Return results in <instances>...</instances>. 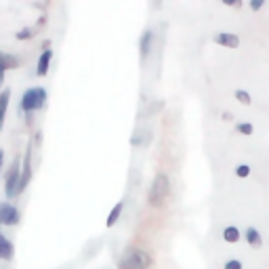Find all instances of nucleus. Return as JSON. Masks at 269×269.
<instances>
[{
	"label": "nucleus",
	"instance_id": "1",
	"mask_svg": "<svg viewBox=\"0 0 269 269\" xmlns=\"http://www.w3.org/2000/svg\"><path fill=\"white\" fill-rule=\"evenodd\" d=\"M151 255L143 248H129L118 259V269H149L151 267Z\"/></svg>",
	"mask_w": 269,
	"mask_h": 269
},
{
	"label": "nucleus",
	"instance_id": "9",
	"mask_svg": "<svg viewBox=\"0 0 269 269\" xmlns=\"http://www.w3.org/2000/svg\"><path fill=\"white\" fill-rule=\"evenodd\" d=\"M244 240L250 244V248H261L263 246V238H261V234H259V229H255V227H248L244 231Z\"/></svg>",
	"mask_w": 269,
	"mask_h": 269
},
{
	"label": "nucleus",
	"instance_id": "18",
	"mask_svg": "<svg viewBox=\"0 0 269 269\" xmlns=\"http://www.w3.org/2000/svg\"><path fill=\"white\" fill-rule=\"evenodd\" d=\"M223 269H244V265H242L238 259H229V261H225V265H223Z\"/></svg>",
	"mask_w": 269,
	"mask_h": 269
},
{
	"label": "nucleus",
	"instance_id": "10",
	"mask_svg": "<svg viewBox=\"0 0 269 269\" xmlns=\"http://www.w3.org/2000/svg\"><path fill=\"white\" fill-rule=\"evenodd\" d=\"M122 210H124V202H118V204H116L114 208L110 210V214H107V219H105V225H107V227H114L116 223H118V219H120Z\"/></svg>",
	"mask_w": 269,
	"mask_h": 269
},
{
	"label": "nucleus",
	"instance_id": "23",
	"mask_svg": "<svg viewBox=\"0 0 269 269\" xmlns=\"http://www.w3.org/2000/svg\"><path fill=\"white\" fill-rule=\"evenodd\" d=\"M221 118L225 120V122H229V120H231V114H229V112H223V114H221Z\"/></svg>",
	"mask_w": 269,
	"mask_h": 269
},
{
	"label": "nucleus",
	"instance_id": "4",
	"mask_svg": "<svg viewBox=\"0 0 269 269\" xmlns=\"http://www.w3.org/2000/svg\"><path fill=\"white\" fill-rule=\"evenodd\" d=\"M19 175H21V166H19V160H15L13 166L8 168V175L4 179V192L8 198H15L17 190H19Z\"/></svg>",
	"mask_w": 269,
	"mask_h": 269
},
{
	"label": "nucleus",
	"instance_id": "22",
	"mask_svg": "<svg viewBox=\"0 0 269 269\" xmlns=\"http://www.w3.org/2000/svg\"><path fill=\"white\" fill-rule=\"evenodd\" d=\"M221 2L227 6H240V0H221Z\"/></svg>",
	"mask_w": 269,
	"mask_h": 269
},
{
	"label": "nucleus",
	"instance_id": "8",
	"mask_svg": "<svg viewBox=\"0 0 269 269\" xmlns=\"http://www.w3.org/2000/svg\"><path fill=\"white\" fill-rule=\"evenodd\" d=\"M214 42L221 44V47H229V49H238L240 47V38L236 34H227V32H221L214 36Z\"/></svg>",
	"mask_w": 269,
	"mask_h": 269
},
{
	"label": "nucleus",
	"instance_id": "15",
	"mask_svg": "<svg viewBox=\"0 0 269 269\" xmlns=\"http://www.w3.org/2000/svg\"><path fill=\"white\" fill-rule=\"evenodd\" d=\"M149 44H151V32H145L141 38V57L143 59L149 55Z\"/></svg>",
	"mask_w": 269,
	"mask_h": 269
},
{
	"label": "nucleus",
	"instance_id": "25",
	"mask_svg": "<svg viewBox=\"0 0 269 269\" xmlns=\"http://www.w3.org/2000/svg\"><path fill=\"white\" fill-rule=\"evenodd\" d=\"M2 76H4V74H0V84H2Z\"/></svg>",
	"mask_w": 269,
	"mask_h": 269
},
{
	"label": "nucleus",
	"instance_id": "16",
	"mask_svg": "<svg viewBox=\"0 0 269 269\" xmlns=\"http://www.w3.org/2000/svg\"><path fill=\"white\" fill-rule=\"evenodd\" d=\"M236 131L240 133V134H244V137H248V134H253V124H248V122H240L238 127H236Z\"/></svg>",
	"mask_w": 269,
	"mask_h": 269
},
{
	"label": "nucleus",
	"instance_id": "13",
	"mask_svg": "<svg viewBox=\"0 0 269 269\" xmlns=\"http://www.w3.org/2000/svg\"><path fill=\"white\" fill-rule=\"evenodd\" d=\"M8 99H11V91H4L2 95H0V131H2V127H4V114H6Z\"/></svg>",
	"mask_w": 269,
	"mask_h": 269
},
{
	"label": "nucleus",
	"instance_id": "17",
	"mask_svg": "<svg viewBox=\"0 0 269 269\" xmlns=\"http://www.w3.org/2000/svg\"><path fill=\"white\" fill-rule=\"evenodd\" d=\"M236 99H238L240 103H244V105L253 103V101H250V95H248L246 91H242V88H240V91H236Z\"/></svg>",
	"mask_w": 269,
	"mask_h": 269
},
{
	"label": "nucleus",
	"instance_id": "5",
	"mask_svg": "<svg viewBox=\"0 0 269 269\" xmlns=\"http://www.w3.org/2000/svg\"><path fill=\"white\" fill-rule=\"evenodd\" d=\"M19 221H21V214H19V210H17L13 204L0 202V225L13 227V225H17Z\"/></svg>",
	"mask_w": 269,
	"mask_h": 269
},
{
	"label": "nucleus",
	"instance_id": "12",
	"mask_svg": "<svg viewBox=\"0 0 269 269\" xmlns=\"http://www.w3.org/2000/svg\"><path fill=\"white\" fill-rule=\"evenodd\" d=\"M223 240L225 242H229V244H236V242H240V238H242V234H240V229L238 227H234V225H229V227H225L223 229Z\"/></svg>",
	"mask_w": 269,
	"mask_h": 269
},
{
	"label": "nucleus",
	"instance_id": "2",
	"mask_svg": "<svg viewBox=\"0 0 269 269\" xmlns=\"http://www.w3.org/2000/svg\"><path fill=\"white\" fill-rule=\"evenodd\" d=\"M168 194H170V181H168V177L164 173H158L154 177V183H151V187H149V196H147L149 206H154V208L164 206Z\"/></svg>",
	"mask_w": 269,
	"mask_h": 269
},
{
	"label": "nucleus",
	"instance_id": "3",
	"mask_svg": "<svg viewBox=\"0 0 269 269\" xmlns=\"http://www.w3.org/2000/svg\"><path fill=\"white\" fill-rule=\"evenodd\" d=\"M47 103V91L42 86H34L28 88L21 97V110L23 112H34V110H42Z\"/></svg>",
	"mask_w": 269,
	"mask_h": 269
},
{
	"label": "nucleus",
	"instance_id": "20",
	"mask_svg": "<svg viewBox=\"0 0 269 269\" xmlns=\"http://www.w3.org/2000/svg\"><path fill=\"white\" fill-rule=\"evenodd\" d=\"M25 38H32V30H28V28L17 32V40H25Z\"/></svg>",
	"mask_w": 269,
	"mask_h": 269
},
{
	"label": "nucleus",
	"instance_id": "14",
	"mask_svg": "<svg viewBox=\"0 0 269 269\" xmlns=\"http://www.w3.org/2000/svg\"><path fill=\"white\" fill-rule=\"evenodd\" d=\"M15 66H17L15 57H8V55H2V53H0V74H4V69L15 67Z\"/></svg>",
	"mask_w": 269,
	"mask_h": 269
},
{
	"label": "nucleus",
	"instance_id": "6",
	"mask_svg": "<svg viewBox=\"0 0 269 269\" xmlns=\"http://www.w3.org/2000/svg\"><path fill=\"white\" fill-rule=\"evenodd\" d=\"M32 147L25 149V160H23V166H21V175H19V190H17V196L25 192V187L30 183V177H32Z\"/></svg>",
	"mask_w": 269,
	"mask_h": 269
},
{
	"label": "nucleus",
	"instance_id": "19",
	"mask_svg": "<svg viewBox=\"0 0 269 269\" xmlns=\"http://www.w3.org/2000/svg\"><path fill=\"white\" fill-rule=\"evenodd\" d=\"M236 175L242 177V179L248 177V175H250V166H248V164H240V166H236Z\"/></svg>",
	"mask_w": 269,
	"mask_h": 269
},
{
	"label": "nucleus",
	"instance_id": "21",
	"mask_svg": "<svg viewBox=\"0 0 269 269\" xmlns=\"http://www.w3.org/2000/svg\"><path fill=\"white\" fill-rule=\"evenodd\" d=\"M263 4H265V0H250V8H253V11H259Z\"/></svg>",
	"mask_w": 269,
	"mask_h": 269
},
{
	"label": "nucleus",
	"instance_id": "11",
	"mask_svg": "<svg viewBox=\"0 0 269 269\" xmlns=\"http://www.w3.org/2000/svg\"><path fill=\"white\" fill-rule=\"evenodd\" d=\"M51 57H53V53L51 51H44L40 59H38V69H36V74L38 76H47V71H49V64H51Z\"/></svg>",
	"mask_w": 269,
	"mask_h": 269
},
{
	"label": "nucleus",
	"instance_id": "24",
	"mask_svg": "<svg viewBox=\"0 0 269 269\" xmlns=\"http://www.w3.org/2000/svg\"><path fill=\"white\" fill-rule=\"evenodd\" d=\"M2 158H4V154H2V149H0V168H2Z\"/></svg>",
	"mask_w": 269,
	"mask_h": 269
},
{
	"label": "nucleus",
	"instance_id": "7",
	"mask_svg": "<svg viewBox=\"0 0 269 269\" xmlns=\"http://www.w3.org/2000/svg\"><path fill=\"white\" fill-rule=\"evenodd\" d=\"M15 257V246L2 231H0V261H13Z\"/></svg>",
	"mask_w": 269,
	"mask_h": 269
}]
</instances>
